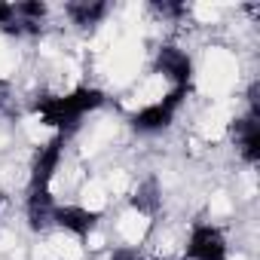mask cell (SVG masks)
Returning a JSON list of instances; mask_svg holds the SVG:
<instances>
[{
	"instance_id": "9c48e42d",
	"label": "cell",
	"mask_w": 260,
	"mask_h": 260,
	"mask_svg": "<svg viewBox=\"0 0 260 260\" xmlns=\"http://www.w3.org/2000/svg\"><path fill=\"white\" fill-rule=\"evenodd\" d=\"M16 22V4H7V0H0V28H7Z\"/></svg>"
},
{
	"instance_id": "277c9868",
	"label": "cell",
	"mask_w": 260,
	"mask_h": 260,
	"mask_svg": "<svg viewBox=\"0 0 260 260\" xmlns=\"http://www.w3.org/2000/svg\"><path fill=\"white\" fill-rule=\"evenodd\" d=\"M175 116H178V107H172L166 98H159V101L141 104L128 116V122H132V128L141 135H156V132H162V128H169L175 122Z\"/></svg>"
},
{
	"instance_id": "ba28073f",
	"label": "cell",
	"mask_w": 260,
	"mask_h": 260,
	"mask_svg": "<svg viewBox=\"0 0 260 260\" xmlns=\"http://www.w3.org/2000/svg\"><path fill=\"white\" fill-rule=\"evenodd\" d=\"M107 260H147V257H144V251L138 245H116L107 254Z\"/></svg>"
},
{
	"instance_id": "8992f818",
	"label": "cell",
	"mask_w": 260,
	"mask_h": 260,
	"mask_svg": "<svg viewBox=\"0 0 260 260\" xmlns=\"http://www.w3.org/2000/svg\"><path fill=\"white\" fill-rule=\"evenodd\" d=\"M107 4L104 0H74V4H68L64 7V13H68V19L74 22V25H80V28H92V25H98L104 16H107Z\"/></svg>"
},
{
	"instance_id": "6da1fadb",
	"label": "cell",
	"mask_w": 260,
	"mask_h": 260,
	"mask_svg": "<svg viewBox=\"0 0 260 260\" xmlns=\"http://www.w3.org/2000/svg\"><path fill=\"white\" fill-rule=\"evenodd\" d=\"M226 257H230V245L217 223L211 220L190 223L184 236V260H226Z\"/></svg>"
},
{
	"instance_id": "3957f363",
	"label": "cell",
	"mask_w": 260,
	"mask_h": 260,
	"mask_svg": "<svg viewBox=\"0 0 260 260\" xmlns=\"http://www.w3.org/2000/svg\"><path fill=\"white\" fill-rule=\"evenodd\" d=\"M153 74L159 80L172 83V86H190V80H193V58L184 49H178V46H159Z\"/></svg>"
},
{
	"instance_id": "52a82bcc",
	"label": "cell",
	"mask_w": 260,
	"mask_h": 260,
	"mask_svg": "<svg viewBox=\"0 0 260 260\" xmlns=\"http://www.w3.org/2000/svg\"><path fill=\"white\" fill-rule=\"evenodd\" d=\"M46 16H49V7L43 4V0H22V4H16V22L43 25Z\"/></svg>"
},
{
	"instance_id": "5b68a950",
	"label": "cell",
	"mask_w": 260,
	"mask_h": 260,
	"mask_svg": "<svg viewBox=\"0 0 260 260\" xmlns=\"http://www.w3.org/2000/svg\"><path fill=\"white\" fill-rule=\"evenodd\" d=\"M230 135H233V141H236V153L248 162V166H254L257 159H260V122H257V113H245V116H239V119H233L230 122Z\"/></svg>"
},
{
	"instance_id": "7a4b0ae2",
	"label": "cell",
	"mask_w": 260,
	"mask_h": 260,
	"mask_svg": "<svg viewBox=\"0 0 260 260\" xmlns=\"http://www.w3.org/2000/svg\"><path fill=\"white\" fill-rule=\"evenodd\" d=\"M101 211L89 205H55L52 211V230L74 236V239H89L98 230Z\"/></svg>"
}]
</instances>
